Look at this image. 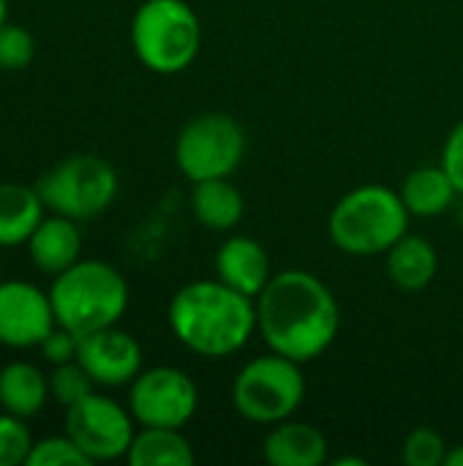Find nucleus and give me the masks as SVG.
I'll list each match as a JSON object with an SVG mask.
<instances>
[{
  "mask_svg": "<svg viewBox=\"0 0 463 466\" xmlns=\"http://www.w3.org/2000/svg\"><path fill=\"white\" fill-rule=\"evenodd\" d=\"M341 328L338 300L330 287L308 270L276 273L257 298V330L270 352L297 363L317 360Z\"/></svg>",
  "mask_w": 463,
  "mask_h": 466,
  "instance_id": "obj_1",
  "label": "nucleus"
},
{
  "mask_svg": "<svg viewBox=\"0 0 463 466\" xmlns=\"http://www.w3.org/2000/svg\"><path fill=\"white\" fill-rule=\"evenodd\" d=\"M166 319L186 350L218 360L248 344L257 330V300L218 279H202L175 292Z\"/></svg>",
  "mask_w": 463,
  "mask_h": 466,
  "instance_id": "obj_2",
  "label": "nucleus"
},
{
  "mask_svg": "<svg viewBox=\"0 0 463 466\" xmlns=\"http://www.w3.org/2000/svg\"><path fill=\"white\" fill-rule=\"evenodd\" d=\"M55 319L74 336L112 328L128 309V281L104 259H79L49 287Z\"/></svg>",
  "mask_w": 463,
  "mask_h": 466,
  "instance_id": "obj_3",
  "label": "nucleus"
},
{
  "mask_svg": "<svg viewBox=\"0 0 463 466\" xmlns=\"http://www.w3.org/2000/svg\"><path fill=\"white\" fill-rule=\"evenodd\" d=\"M409 210L398 191L366 183L344 194L327 221L330 240L349 257L388 254L409 229Z\"/></svg>",
  "mask_w": 463,
  "mask_h": 466,
  "instance_id": "obj_4",
  "label": "nucleus"
},
{
  "mask_svg": "<svg viewBox=\"0 0 463 466\" xmlns=\"http://www.w3.org/2000/svg\"><path fill=\"white\" fill-rule=\"evenodd\" d=\"M131 46L145 68L180 74L199 55V16L186 0H145L131 19Z\"/></svg>",
  "mask_w": 463,
  "mask_h": 466,
  "instance_id": "obj_5",
  "label": "nucleus"
},
{
  "mask_svg": "<svg viewBox=\"0 0 463 466\" xmlns=\"http://www.w3.org/2000/svg\"><path fill=\"white\" fill-rule=\"evenodd\" d=\"M46 213L90 221L106 213L117 197V169L96 153H74L49 167L35 183Z\"/></svg>",
  "mask_w": 463,
  "mask_h": 466,
  "instance_id": "obj_6",
  "label": "nucleus"
},
{
  "mask_svg": "<svg viewBox=\"0 0 463 466\" xmlns=\"http://www.w3.org/2000/svg\"><path fill=\"white\" fill-rule=\"evenodd\" d=\"M300 366L303 363L278 352L248 360L232 382V407L237 415L259 426L289 420L306 399V380Z\"/></svg>",
  "mask_w": 463,
  "mask_h": 466,
  "instance_id": "obj_7",
  "label": "nucleus"
},
{
  "mask_svg": "<svg viewBox=\"0 0 463 466\" xmlns=\"http://www.w3.org/2000/svg\"><path fill=\"white\" fill-rule=\"evenodd\" d=\"M246 156V131L226 112H205L183 126L175 142L177 169L191 180L229 177Z\"/></svg>",
  "mask_w": 463,
  "mask_h": 466,
  "instance_id": "obj_8",
  "label": "nucleus"
},
{
  "mask_svg": "<svg viewBox=\"0 0 463 466\" xmlns=\"http://www.w3.org/2000/svg\"><path fill=\"white\" fill-rule=\"evenodd\" d=\"M134 415L104 393H90L65 410V434L90 464L126 459L134 442Z\"/></svg>",
  "mask_w": 463,
  "mask_h": 466,
  "instance_id": "obj_9",
  "label": "nucleus"
},
{
  "mask_svg": "<svg viewBox=\"0 0 463 466\" xmlns=\"http://www.w3.org/2000/svg\"><path fill=\"white\" fill-rule=\"evenodd\" d=\"M199 407L196 382L175 366L139 371L128 390V410L139 426L183 429Z\"/></svg>",
  "mask_w": 463,
  "mask_h": 466,
  "instance_id": "obj_10",
  "label": "nucleus"
},
{
  "mask_svg": "<svg viewBox=\"0 0 463 466\" xmlns=\"http://www.w3.org/2000/svg\"><path fill=\"white\" fill-rule=\"evenodd\" d=\"M57 328L49 292L30 281H0V344L8 350H33Z\"/></svg>",
  "mask_w": 463,
  "mask_h": 466,
  "instance_id": "obj_11",
  "label": "nucleus"
},
{
  "mask_svg": "<svg viewBox=\"0 0 463 466\" xmlns=\"http://www.w3.org/2000/svg\"><path fill=\"white\" fill-rule=\"evenodd\" d=\"M76 360L90 374L96 388H123L142 371V347L131 333L112 325L82 336Z\"/></svg>",
  "mask_w": 463,
  "mask_h": 466,
  "instance_id": "obj_12",
  "label": "nucleus"
},
{
  "mask_svg": "<svg viewBox=\"0 0 463 466\" xmlns=\"http://www.w3.org/2000/svg\"><path fill=\"white\" fill-rule=\"evenodd\" d=\"M213 265H216L218 281H224L226 287H232L254 300L273 279L270 257H267L265 246L248 235H235V238L224 240L221 248L216 251Z\"/></svg>",
  "mask_w": 463,
  "mask_h": 466,
  "instance_id": "obj_13",
  "label": "nucleus"
},
{
  "mask_svg": "<svg viewBox=\"0 0 463 466\" xmlns=\"http://www.w3.org/2000/svg\"><path fill=\"white\" fill-rule=\"evenodd\" d=\"M25 248L35 270L55 279L82 259L79 221L57 216V213H46L41 224L35 227V232L30 235V240L25 243Z\"/></svg>",
  "mask_w": 463,
  "mask_h": 466,
  "instance_id": "obj_14",
  "label": "nucleus"
},
{
  "mask_svg": "<svg viewBox=\"0 0 463 466\" xmlns=\"http://www.w3.org/2000/svg\"><path fill=\"white\" fill-rule=\"evenodd\" d=\"M262 456L273 466H322L327 461V440L317 426L289 418L270 429Z\"/></svg>",
  "mask_w": 463,
  "mask_h": 466,
  "instance_id": "obj_15",
  "label": "nucleus"
},
{
  "mask_svg": "<svg viewBox=\"0 0 463 466\" xmlns=\"http://www.w3.org/2000/svg\"><path fill=\"white\" fill-rule=\"evenodd\" d=\"M388 279L401 292H423L439 270V254L434 243L423 235H404L385 254Z\"/></svg>",
  "mask_w": 463,
  "mask_h": 466,
  "instance_id": "obj_16",
  "label": "nucleus"
},
{
  "mask_svg": "<svg viewBox=\"0 0 463 466\" xmlns=\"http://www.w3.org/2000/svg\"><path fill=\"white\" fill-rule=\"evenodd\" d=\"M46 216L44 199L30 183H0V248L25 246L41 218Z\"/></svg>",
  "mask_w": 463,
  "mask_h": 466,
  "instance_id": "obj_17",
  "label": "nucleus"
},
{
  "mask_svg": "<svg viewBox=\"0 0 463 466\" xmlns=\"http://www.w3.org/2000/svg\"><path fill=\"white\" fill-rule=\"evenodd\" d=\"M49 377L30 360H11L0 369V410L16 418H35L49 401Z\"/></svg>",
  "mask_w": 463,
  "mask_h": 466,
  "instance_id": "obj_18",
  "label": "nucleus"
},
{
  "mask_svg": "<svg viewBox=\"0 0 463 466\" xmlns=\"http://www.w3.org/2000/svg\"><path fill=\"white\" fill-rule=\"evenodd\" d=\"M191 213L210 232H229L243 221L246 199L229 177L199 180L191 188Z\"/></svg>",
  "mask_w": 463,
  "mask_h": 466,
  "instance_id": "obj_19",
  "label": "nucleus"
},
{
  "mask_svg": "<svg viewBox=\"0 0 463 466\" xmlns=\"http://www.w3.org/2000/svg\"><path fill=\"white\" fill-rule=\"evenodd\" d=\"M398 194L409 216L434 218L453 205L458 188L442 164H428V167H418L415 172H409Z\"/></svg>",
  "mask_w": 463,
  "mask_h": 466,
  "instance_id": "obj_20",
  "label": "nucleus"
},
{
  "mask_svg": "<svg viewBox=\"0 0 463 466\" xmlns=\"http://www.w3.org/2000/svg\"><path fill=\"white\" fill-rule=\"evenodd\" d=\"M194 459V448L183 437V429L161 426H142L126 453L131 466H191Z\"/></svg>",
  "mask_w": 463,
  "mask_h": 466,
  "instance_id": "obj_21",
  "label": "nucleus"
},
{
  "mask_svg": "<svg viewBox=\"0 0 463 466\" xmlns=\"http://www.w3.org/2000/svg\"><path fill=\"white\" fill-rule=\"evenodd\" d=\"M93 390H96V382L90 380V374L82 369L79 360H68V363L52 366V374H49V396L63 410H68L71 404L82 401Z\"/></svg>",
  "mask_w": 463,
  "mask_h": 466,
  "instance_id": "obj_22",
  "label": "nucleus"
},
{
  "mask_svg": "<svg viewBox=\"0 0 463 466\" xmlns=\"http://www.w3.org/2000/svg\"><path fill=\"white\" fill-rule=\"evenodd\" d=\"M448 442L431 426H418L404 440V464L407 466H445L448 461Z\"/></svg>",
  "mask_w": 463,
  "mask_h": 466,
  "instance_id": "obj_23",
  "label": "nucleus"
},
{
  "mask_svg": "<svg viewBox=\"0 0 463 466\" xmlns=\"http://www.w3.org/2000/svg\"><path fill=\"white\" fill-rule=\"evenodd\" d=\"M25 466H90V461L68 434H55L33 442Z\"/></svg>",
  "mask_w": 463,
  "mask_h": 466,
  "instance_id": "obj_24",
  "label": "nucleus"
},
{
  "mask_svg": "<svg viewBox=\"0 0 463 466\" xmlns=\"http://www.w3.org/2000/svg\"><path fill=\"white\" fill-rule=\"evenodd\" d=\"M35 57V38L25 25L5 22L0 27V71H22Z\"/></svg>",
  "mask_w": 463,
  "mask_h": 466,
  "instance_id": "obj_25",
  "label": "nucleus"
},
{
  "mask_svg": "<svg viewBox=\"0 0 463 466\" xmlns=\"http://www.w3.org/2000/svg\"><path fill=\"white\" fill-rule=\"evenodd\" d=\"M33 442L35 440H33L25 418H16V415L0 410V466L27 464Z\"/></svg>",
  "mask_w": 463,
  "mask_h": 466,
  "instance_id": "obj_26",
  "label": "nucleus"
},
{
  "mask_svg": "<svg viewBox=\"0 0 463 466\" xmlns=\"http://www.w3.org/2000/svg\"><path fill=\"white\" fill-rule=\"evenodd\" d=\"M41 355L52 363V366H60V363H68V360H76V352H79V336H74L71 330L65 328H55L44 341H41Z\"/></svg>",
  "mask_w": 463,
  "mask_h": 466,
  "instance_id": "obj_27",
  "label": "nucleus"
},
{
  "mask_svg": "<svg viewBox=\"0 0 463 466\" xmlns=\"http://www.w3.org/2000/svg\"><path fill=\"white\" fill-rule=\"evenodd\" d=\"M442 167L448 169L450 180L456 183L458 194H463V120L450 131L445 150H442Z\"/></svg>",
  "mask_w": 463,
  "mask_h": 466,
  "instance_id": "obj_28",
  "label": "nucleus"
},
{
  "mask_svg": "<svg viewBox=\"0 0 463 466\" xmlns=\"http://www.w3.org/2000/svg\"><path fill=\"white\" fill-rule=\"evenodd\" d=\"M445 466H463V445L453 448V451L448 453V461H445Z\"/></svg>",
  "mask_w": 463,
  "mask_h": 466,
  "instance_id": "obj_29",
  "label": "nucleus"
},
{
  "mask_svg": "<svg viewBox=\"0 0 463 466\" xmlns=\"http://www.w3.org/2000/svg\"><path fill=\"white\" fill-rule=\"evenodd\" d=\"M336 466H366V459H355V456H344V459H336Z\"/></svg>",
  "mask_w": 463,
  "mask_h": 466,
  "instance_id": "obj_30",
  "label": "nucleus"
},
{
  "mask_svg": "<svg viewBox=\"0 0 463 466\" xmlns=\"http://www.w3.org/2000/svg\"><path fill=\"white\" fill-rule=\"evenodd\" d=\"M8 22V0H0V27Z\"/></svg>",
  "mask_w": 463,
  "mask_h": 466,
  "instance_id": "obj_31",
  "label": "nucleus"
},
{
  "mask_svg": "<svg viewBox=\"0 0 463 466\" xmlns=\"http://www.w3.org/2000/svg\"><path fill=\"white\" fill-rule=\"evenodd\" d=\"M458 221H461V229H463V205H461V210H458Z\"/></svg>",
  "mask_w": 463,
  "mask_h": 466,
  "instance_id": "obj_32",
  "label": "nucleus"
},
{
  "mask_svg": "<svg viewBox=\"0 0 463 466\" xmlns=\"http://www.w3.org/2000/svg\"><path fill=\"white\" fill-rule=\"evenodd\" d=\"M0 281H3V262H0Z\"/></svg>",
  "mask_w": 463,
  "mask_h": 466,
  "instance_id": "obj_33",
  "label": "nucleus"
}]
</instances>
